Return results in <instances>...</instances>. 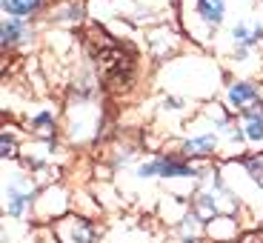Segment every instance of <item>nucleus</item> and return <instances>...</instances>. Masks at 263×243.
Returning <instances> with one entry per match:
<instances>
[{"label": "nucleus", "instance_id": "nucleus-1", "mask_svg": "<svg viewBox=\"0 0 263 243\" xmlns=\"http://www.w3.org/2000/svg\"><path fill=\"white\" fill-rule=\"evenodd\" d=\"M32 200H34V186L26 183L23 178H14V180H6L3 186V212L14 220L26 217L29 209H32Z\"/></svg>", "mask_w": 263, "mask_h": 243}, {"label": "nucleus", "instance_id": "nucleus-2", "mask_svg": "<svg viewBox=\"0 0 263 243\" xmlns=\"http://www.w3.org/2000/svg\"><path fill=\"white\" fill-rule=\"evenodd\" d=\"M138 175L140 178H197L200 172L180 158H155L138 166Z\"/></svg>", "mask_w": 263, "mask_h": 243}, {"label": "nucleus", "instance_id": "nucleus-3", "mask_svg": "<svg viewBox=\"0 0 263 243\" xmlns=\"http://www.w3.org/2000/svg\"><path fill=\"white\" fill-rule=\"evenodd\" d=\"M226 100H229V106L235 109V112H246V109L257 106V100H260V92H257V86H255V83L235 80V83L229 86V92H226Z\"/></svg>", "mask_w": 263, "mask_h": 243}, {"label": "nucleus", "instance_id": "nucleus-4", "mask_svg": "<svg viewBox=\"0 0 263 243\" xmlns=\"http://www.w3.org/2000/svg\"><path fill=\"white\" fill-rule=\"evenodd\" d=\"M66 243H100V232L92 220H86V217H74L69 220L66 226Z\"/></svg>", "mask_w": 263, "mask_h": 243}, {"label": "nucleus", "instance_id": "nucleus-5", "mask_svg": "<svg viewBox=\"0 0 263 243\" xmlns=\"http://www.w3.org/2000/svg\"><path fill=\"white\" fill-rule=\"evenodd\" d=\"M260 38H263V26H260V23H237V26L232 29V40H235L237 54H240V58H243L252 46H257Z\"/></svg>", "mask_w": 263, "mask_h": 243}, {"label": "nucleus", "instance_id": "nucleus-6", "mask_svg": "<svg viewBox=\"0 0 263 243\" xmlns=\"http://www.w3.org/2000/svg\"><path fill=\"white\" fill-rule=\"evenodd\" d=\"M192 215H195L200 223H212V220L220 215V206H217L215 192H197L195 200H192Z\"/></svg>", "mask_w": 263, "mask_h": 243}, {"label": "nucleus", "instance_id": "nucleus-7", "mask_svg": "<svg viewBox=\"0 0 263 243\" xmlns=\"http://www.w3.org/2000/svg\"><path fill=\"white\" fill-rule=\"evenodd\" d=\"M217 149V135L215 132H206V135H197V138H189L183 143V155L186 158H209Z\"/></svg>", "mask_w": 263, "mask_h": 243}, {"label": "nucleus", "instance_id": "nucleus-8", "mask_svg": "<svg viewBox=\"0 0 263 243\" xmlns=\"http://www.w3.org/2000/svg\"><path fill=\"white\" fill-rule=\"evenodd\" d=\"M195 12L200 14V20H203L206 26H220L226 17V0H197L195 3Z\"/></svg>", "mask_w": 263, "mask_h": 243}, {"label": "nucleus", "instance_id": "nucleus-9", "mask_svg": "<svg viewBox=\"0 0 263 243\" xmlns=\"http://www.w3.org/2000/svg\"><path fill=\"white\" fill-rule=\"evenodd\" d=\"M243 132H246V140L263 143V109L260 106H252V109L243 112Z\"/></svg>", "mask_w": 263, "mask_h": 243}, {"label": "nucleus", "instance_id": "nucleus-10", "mask_svg": "<svg viewBox=\"0 0 263 243\" xmlns=\"http://www.w3.org/2000/svg\"><path fill=\"white\" fill-rule=\"evenodd\" d=\"M29 34V29H26V23H23V17H9L6 14V20H3V46H14V43H20V40Z\"/></svg>", "mask_w": 263, "mask_h": 243}, {"label": "nucleus", "instance_id": "nucleus-11", "mask_svg": "<svg viewBox=\"0 0 263 243\" xmlns=\"http://www.w3.org/2000/svg\"><path fill=\"white\" fill-rule=\"evenodd\" d=\"M43 6V0H3V12L9 17H29Z\"/></svg>", "mask_w": 263, "mask_h": 243}, {"label": "nucleus", "instance_id": "nucleus-12", "mask_svg": "<svg viewBox=\"0 0 263 243\" xmlns=\"http://www.w3.org/2000/svg\"><path fill=\"white\" fill-rule=\"evenodd\" d=\"M32 129H34V135H37V138L54 140V118H52L49 112L34 115V118H32Z\"/></svg>", "mask_w": 263, "mask_h": 243}, {"label": "nucleus", "instance_id": "nucleus-13", "mask_svg": "<svg viewBox=\"0 0 263 243\" xmlns=\"http://www.w3.org/2000/svg\"><path fill=\"white\" fill-rule=\"evenodd\" d=\"M209 232L215 235V240H226V237H232L237 232V223L232 217H215L209 223Z\"/></svg>", "mask_w": 263, "mask_h": 243}, {"label": "nucleus", "instance_id": "nucleus-14", "mask_svg": "<svg viewBox=\"0 0 263 243\" xmlns=\"http://www.w3.org/2000/svg\"><path fill=\"white\" fill-rule=\"evenodd\" d=\"M197 235H200V220H197L195 215H189L183 223H180V240H183V243H195Z\"/></svg>", "mask_w": 263, "mask_h": 243}, {"label": "nucleus", "instance_id": "nucleus-15", "mask_svg": "<svg viewBox=\"0 0 263 243\" xmlns=\"http://www.w3.org/2000/svg\"><path fill=\"white\" fill-rule=\"evenodd\" d=\"M243 166H246V172L252 175V180H255V183L263 189V152H260V155H252V158H246Z\"/></svg>", "mask_w": 263, "mask_h": 243}, {"label": "nucleus", "instance_id": "nucleus-16", "mask_svg": "<svg viewBox=\"0 0 263 243\" xmlns=\"http://www.w3.org/2000/svg\"><path fill=\"white\" fill-rule=\"evenodd\" d=\"M0 155H3V160H14L17 158V140L9 135V132H3V138H0Z\"/></svg>", "mask_w": 263, "mask_h": 243}, {"label": "nucleus", "instance_id": "nucleus-17", "mask_svg": "<svg viewBox=\"0 0 263 243\" xmlns=\"http://www.w3.org/2000/svg\"><path fill=\"white\" fill-rule=\"evenodd\" d=\"M80 14H83V9L74 3V6H69L63 14H58V20H69V23H74V20H80Z\"/></svg>", "mask_w": 263, "mask_h": 243}, {"label": "nucleus", "instance_id": "nucleus-18", "mask_svg": "<svg viewBox=\"0 0 263 243\" xmlns=\"http://www.w3.org/2000/svg\"><path fill=\"white\" fill-rule=\"evenodd\" d=\"M163 106H166V109H180L183 103H180L178 98H166V100H163Z\"/></svg>", "mask_w": 263, "mask_h": 243}]
</instances>
